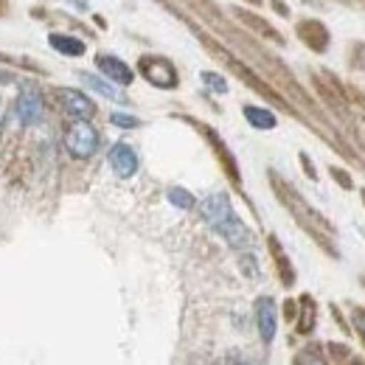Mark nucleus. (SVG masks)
<instances>
[{
	"mask_svg": "<svg viewBox=\"0 0 365 365\" xmlns=\"http://www.w3.org/2000/svg\"><path fill=\"white\" fill-rule=\"evenodd\" d=\"M200 214L205 220L208 228H214L220 236L228 239L230 247H239V250H250L256 245V236L250 233V228H245V222L233 214L230 208V200L225 194H211L200 202Z\"/></svg>",
	"mask_w": 365,
	"mask_h": 365,
	"instance_id": "obj_1",
	"label": "nucleus"
},
{
	"mask_svg": "<svg viewBox=\"0 0 365 365\" xmlns=\"http://www.w3.org/2000/svg\"><path fill=\"white\" fill-rule=\"evenodd\" d=\"M65 146L76 158H91L93 152H96V146H98V133L93 130L85 118H76V124H71L68 133H65Z\"/></svg>",
	"mask_w": 365,
	"mask_h": 365,
	"instance_id": "obj_2",
	"label": "nucleus"
},
{
	"mask_svg": "<svg viewBox=\"0 0 365 365\" xmlns=\"http://www.w3.org/2000/svg\"><path fill=\"white\" fill-rule=\"evenodd\" d=\"M140 73H143L152 85H158V88H175V85H178V71H175L172 62L163 59V56H143V59H140Z\"/></svg>",
	"mask_w": 365,
	"mask_h": 365,
	"instance_id": "obj_3",
	"label": "nucleus"
},
{
	"mask_svg": "<svg viewBox=\"0 0 365 365\" xmlns=\"http://www.w3.org/2000/svg\"><path fill=\"white\" fill-rule=\"evenodd\" d=\"M43 115H46L43 96H40L37 88L26 85L23 93H20V98H17V118H20L26 127H34V124H40V121H43Z\"/></svg>",
	"mask_w": 365,
	"mask_h": 365,
	"instance_id": "obj_4",
	"label": "nucleus"
},
{
	"mask_svg": "<svg viewBox=\"0 0 365 365\" xmlns=\"http://www.w3.org/2000/svg\"><path fill=\"white\" fill-rule=\"evenodd\" d=\"M275 188L281 191L284 202H287V205H292V208H295V211L301 214V217H298V222H301V225H307L309 230L320 228V230H326V233H331V228L326 225V220H323L320 214H315V211H309V208H307V205H304V202H301V200L295 197V191H292V188H287L284 182H278V180H275Z\"/></svg>",
	"mask_w": 365,
	"mask_h": 365,
	"instance_id": "obj_5",
	"label": "nucleus"
},
{
	"mask_svg": "<svg viewBox=\"0 0 365 365\" xmlns=\"http://www.w3.org/2000/svg\"><path fill=\"white\" fill-rule=\"evenodd\" d=\"M59 98H62V104H65V113H71L73 118H85V121H88L93 113H96V104H93L85 93L62 88V91H59Z\"/></svg>",
	"mask_w": 365,
	"mask_h": 365,
	"instance_id": "obj_6",
	"label": "nucleus"
},
{
	"mask_svg": "<svg viewBox=\"0 0 365 365\" xmlns=\"http://www.w3.org/2000/svg\"><path fill=\"white\" fill-rule=\"evenodd\" d=\"M110 166H113V169H115V175H121V178L135 175L138 172V155L133 152V146H127V143H115V146L110 149Z\"/></svg>",
	"mask_w": 365,
	"mask_h": 365,
	"instance_id": "obj_7",
	"label": "nucleus"
},
{
	"mask_svg": "<svg viewBox=\"0 0 365 365\" xmlns=\"http://www.w3.org/2000/svg\"><path fill=\"white\" fill-rule=\"evenodd\" d=\"M96 65H98V71H101L104 76H110L113 82H118V85H133V68L124 65L121 59L107 56V53H98V56H96Z\"/></svg>",
	"mask_w": 365,
	"mask_h": 365,
	"instance_id": "obj_8",
	"label": "nucleus"
},
{
	"mask_svg": "<svg viewBox=\"0 0 365 365\" xmlns=\"http://www.w3.org/2000/svg\"><path fill=\"white\" fill-rule=\"evenodd\" d=\"M256 320H259V331H262V340L270 343L275 337V304L273 298H259L256 304Z\"/></svg>",
	"mask_w": 365,
	"mask_h": 365,
	"instance_id": "obj_9",
	"label": "nucleus"
},
{
	"mask_svg": "<svg viewBox=\"0 0 365 365\" xmlns=\"http://www.w3.org/2000/svg\"><path fill=\"white\" fill-rule=\"evenodd\" d=\"M301 34H304V40L315 48V51H323V48L329 46V34H326V29L320 23H304L301 26Z\"/></svg>",
	"mask_w": 365,
	"mask_h": 365,
	"instance_id": "obj_10",
	"label": "nucleus"
},
{
	"mask_svg": "<svg viewBox=\"0 0 365 365\" xmlns=\"http://www.w3.org/2000/svg\"><path fill=\"white\" fill-rule=\"evenodd\" d=\"M245 118L256 130H273L275 127V115L270 110H262V107H245Z\"/></svg>",
	"mask_w": 365,
	"mask_h": 365,
	"instance_id": "obj_11",
	"label": "nucleus"
},
{
	"mask_svg": "<svg viewBox=\"0 0 365 365\" xmlns=\"http://www.w3.org/2000/svg\"><path fill=\"white\" fill-rule=\"evenodd\" d=\"M51 48H56L59 53H68V56H79L85 53V43L76 40V37H65V34H53L51 37Z\"/></svg>",
	"mask_w": 365,
	"mask_h": 365,
	"instance_id": "obj_12",
	"label": "nucleus"
},
{
	"mask_svg": "<svg viewBox=\"0 0 365 365\" xmlns=\"http://www.w3.org/2000/svg\"><path fill=\"white\" fill-rule=\"evenodd\" d=\"M79 79L91 88V91H96V93H101V96H107V98H118L121 101V93L115 91L113 85H107V82H101L98 76H93V73H79Z\"/></svg>",
	"mask_w": 365,
	"mask_h": 365,
	"instance_id": "obj_13",
	"label": "nucleus"
},
{
	"mask_svg": "<svg viewBox=\"0 0 365 365\" xmlns=\"http://www.w3.org/2000/svg\"><path fill=\"white\" fill-rule=\"evenodd\" d=\"M169 200H172L178 208H191V205H194V197H191L185 188H169Z\"/></svg>",
	"mask_w": 365,
	"mask_h": 365,
	"instance_id": "obj_14",
	"label": "nucleus"
},
{
	"mask_svg": "<svg viewBox=\"0 0 365 365\" xmlns=\"http://www.w3.org/2000/svg\"><path fill=\"white\" fill-rule=\"evenodd\" d=\"M110 121H113L115 127H124V130H133V127L140 124L135 115H124V113H113V115H110Z\"/></svg>",
	"mask_w": 365,
	"mask_h": 365,
	"instance_id": "obj_15",
	"label": "nucleus"
},
{
	"mask_svg": "<svg viewBox=\"0 0 365 365\" xmlns=\"http://www.w3.org/2000/svg\"><path fill=\"white\" fill-rule=\"evenodd\" d=\"M202 79H205V85H208V88H214V91H220V93L228 91V85H225L217 73H202Z\"/></svg>",
	"mask_w": 365,
	"mask_h": 365,
	"instance_id": "obj_16",
	"label": "nucleus"
},
{
	"mask_svg": "<svg viewBox=\"0 0 365 365\" xmlns=\"http://www.w3.org/2000/svg\"><path fill=\"white\" fill-rule=\"evenodd\" d=\"M354 323H357V329H360V334L365 340V309H354Z\"/></svg>",
	"mask_w": 365,
	"mask_h": 365,
	"instance_id": "obj_17",
	"label": "nucleus"
},
{
	"mask_svg": "<svg viewBox=\"0 0 365 365\" xmlns=\"http://www.w3.org/2000/svg\"><path fill=\"white\" fill-rule=\"evenodd\" d=\"M331 357L346 360V357H349V349H346V346H331Z\"/></svg>",
	"mask_w": 365,
	"mask_h": 365,
	"instance_id": "obj_18",
	"label": "nucleus"
},
{
	"mask_svg": "<svg viewBox=\"0 0 365 365\" xmlns=\"http://www.w3.org/2000/svg\"><path fill=\"white\" fill-rule=\"evenodd\" d=\"M331 175H334V178H337V180H340V185H343V188H351V180H349V178H346V175H343V169H334V172H331Z\"/></svg>",
	"mask_w": 365,
	"mask_h": 365,
	"instance_id": "obj_19",
	"label": "nucleus"
},
{
	"mask_svg": "<svg viewBox=\"0 0 365 365\" xmlns=\"http://www.w3.org/2000/svg\"><path fill=\"white\" fill-rule=\"evenodd\" d=\"M363 202H365V191H363Z\"/></svg>",
	"mask_w": 365,
	"mask_h": 365,
	"instance_id": "obj_20",
	"label": "nucleus"
}]
</instances>
